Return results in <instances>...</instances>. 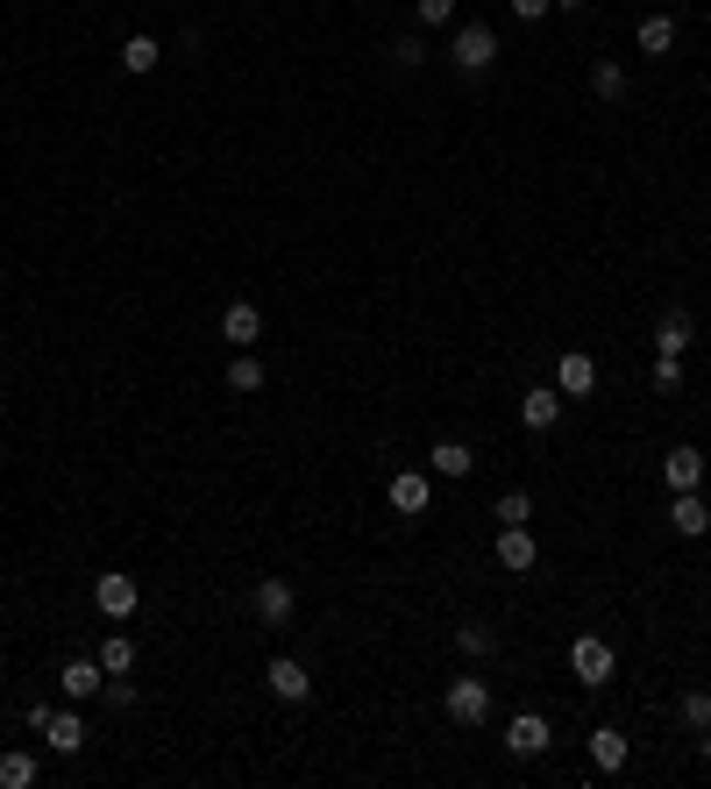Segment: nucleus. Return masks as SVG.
<instances>
[{"label":"nucleus","mask_w":711,"mask_h":789,"mask_svg":"<svg viewBox=\"0 0 711 789\" xmlns=\"http://www.w3.org/2000/svg\"><path fill=\"white\" fill-rule=\"evenodd\" d=\"M591 86H598V100H619V93H626V65H612V57H604V65L591 71Z\"/></svg>","instance_id":"nucleus-27"},{"label":"nucleus","mask_w":711,"mask_h":789,"mask_svg":"<svg viewBox=\"0 0 711 789\" xmlns=\"http://www.w3.org/2000/svg\"><path fill=\"white\" fill-rule=\"evenodd\" d=\"M684 725H690V733H704V725H711V690H690L684 697Z\"/></svg>","instance_id":"nucleus-28"},{"label":"nucleus","mask_w":711,"mask_h":789,"mask_svg":"<svg viewBox=\"0 0 711 789\" xmlns=\"http://www.w3.org/2000/svg\"><path fill=\"white\" fill-rule=\"evenodd\" d=\"M100 669H108V676H129L135 669V641H129V633H108V641H100Z\"/></svg>","instance_id":"nucleus-23"},{"label":"nucleus","mask_w":711,"mask_h":789,"mask_svg":"<svg viewBox=\"0 0 711 789\" xmlns=\"http://www.w3.org/2000/svg\"><path fill=\"white\" fill-rule=\"evenodd\" d=\"M456 647H463L470 662H484V655L498 647V633H491V626H477V619H470V626H456Z\"/></svg>","instance_id":"nucleus-25"},{"label":"nucleus","mask_w":711,"mask_h":789,"mask_svg":"<svg viewBox=\"0 0 711 789\" xmlns=\"http://www.w3.org/2000/svg\"><path fill=\"white\" fill-rule=\"evenodd\" d=\"M698 740H704V762H711V725H704V733H698Z\"/></svg>","instance_id":"nucleus-34"},{"label":"nucleus","mask_w":711,"mask_h":789,"mask_svg":"<svg viewBox=\"0 0 711 789\" xmlns=\"http://www.w3.org/2000/svg\"><path fill=\"white\" fill-rule=\"evenodd\" d=\"M448 57H456V71H463V79H477V71H491V65H498V36H491L484 22H470V29H456Z\"/></svg>","instance_id":"nucleus-1"},{"label":"nucleus","mask_w":711,"mask_h":789,"mask_svg":"<svg viewBox=\"0 0 711 789\" xmlns=\"http://www.w3.org/2000/svg\"><path fill=\"white\" fill-rule=\"evenodd\" d=\"M669 526H676V534H690V541H698L704 526H711L704 498H698V491H676V505H669Z\"/></svg>","instance_id":"nucleus-14"},{"label":"nucleus","mask_w":711,"mask_h":789,"mask_svg":"<svg viewBox=\"0 0 711 789\" xmlns=\"http://www.w3.org/2000/svg\"><path fill=\"white\" fill-rule=\"evenodd\" d=\"M157 65H164L157 36H129V43H121V71H135V79H143V71H157Z\"/></svg>","instance_id":"nucleus-19"},{"label":"nucleus","mask_w":711,"mask_h":789,"mask_svg":"<svg viewBox=\"0 0 711 789\" xmlns=\"http://www.w3.org/2000/svg\"><path fill=\"white\" fill-rule=\"evenodd\" d=\"M498 563L506 569H534V534H526V526H506V534H498Z\"/></svg>","instance_id":"nucleus-16"},{"label":"nucleus","mask_w":711,"mask_h":789,"mask_svg":"<svg viewBox=\"0 0 711 789\" xmlns=\"http://www.w3.org/2000/svg\"><path fill=\"white\" fill-rule=\"evenodd\" d=\"M29 782H36V754H22V747L0 754V789H29Z\"/></svg>","instance_id":"nucleus-24"},{"label":"nucleus","mask_w":711,"mask_h":789,"mask_svg":"<svg viewBox=\"0 0 711 789\" xmlns=\"http://www.w3.org/2000/svg\"><path fill=\"white\" fill-rule=\"evenodd\" d=\"M520 420H526V427H534V434H548L555 420H563V391H555V385L526 391V399H520Z\"/></svg>","instance_id":"nucleus-10"},{"label":"nucleus","mask_w":711,"mask_h":789,"mask_svg":"<svg viewBox=\"0 0 711 789\" xmlns=\"http://www.w3.org/2000/svg\"><path fill=\"white\" fill-rule=\"evenodd\" d=\"M555 391H563V399H591L598 391V363L584 356V348H569V356L555 363Z\"/></svg>","instance_id":"nucleus-7"},{"label":"nucleus","mask_w":711,"mask_h":789,"mask_svg":"<svg viewBox=\"0 0 711 789\" xmlns=\"http://www.w3.org/2000/svg\"><path fill=\"white\" fill-rule=\"evenodd\" d=\"M43 740H51L57 754H79V747H86V719H79V711H51V725H43Z\"/></svg>","instance_id":"nucleus-13"},{"label":"nucleus","mask_w":711,"mask_h":789,"mask_svg":"<svg viewBox=\"0 0 711 789\" xmlns=\"http://www.w3.org/2000/svg\"><path fill=\"white\" fill-rule=\"evenodd\" d=\"M221 335H229L235 348H249L256 335H264V313H256V307H249V299H235V307H229V313H221Z\"/></svg>","instance_id":"nucleus-12"},{"label":"nucleus","mask_w":711,"mask_h":789,"mask_svg":"<svg viewBox=\"0 0 711 789\" xmlns=\"http://www.w3.org/2000/svg\"><path fill=\"white\" fill-rule=\"evenodd\" d=\"M548 740H555V733H548V719H541V711H520V719L506 725V747L520 754V762H534V754H548Z\"/></svg>","instance_id":"nucleus-8"},{"label":"nucleus","mask_w":711,"mask_h":789,"mask_svg":"<svg viewBox=\"0 0 711 789\" xmlns=\"http://www.w3.org/2000/svg\"><path fill=\"white\" fill-rule=\"evenodd\" d=\"M690 335H698V327H690V313H662L655 348H662V356H684V348H690Z\"/></svg>","instance_id":"nucleus-20"},{"label":"nucleus","mask_w":711,"mask_h":789,"mask_svg":"<svg viewBox=\"0 0 711 789\" xmlns=\"http://www.w3.org/2000/svg\"><path fill=\"white\" fill-rule=\"evenodd\" d=\"M569 669H577L584 690H604V682H612V669H619V655L598 641V633H584V641H569Z\"/></svg>","instance_id":"nucleus-2"},{"label":"nucleus","mask_w":711,"mask_h":789,"mask_svg":"<svg viewBox=\"0 0 711 789\" xmlns=\"http://www.w3.org/2000/svg\"><path fill=\"white\" fill-rule=\"evenodd\" d=\"M100 697H108L114 711H129V704H135V682H129V676H108V682H100Z\"/></svg>","instance_id":"nucleus-30"},{"label":"nucleus","mask_w":711,"mask_h":789,"mask_svg":"<svg viewBox=\"0 0 711 789\" xmlns=\"http://www.w3.org/2000/svg\"><path fill=\"white\" fill-rule=\"evenodd\" d=\"M229 391H235V399H249V391H264V363H256L249 348H235V363H229Z\"/></svg>","instance_id":"nucleus-21"},{"label":"nucleus","mask_w":711,"mask_h":789,"mask_svg":"<svg viewBox=\"0 0 711 789\" xmlns=\"http://www.w3.org/2000/svg\"><path fill=\"white\" fill-rule=\"evenodd\" d=\"M555 8H569V14H584V0H555Z\"/></svg>","instance_id":"nucleus-33"},{"label":"nucleus","mask_w":711,"mask_h":789,"mask_svg":"<svg viewBox=\"0 0 711 789\" xmlns=\"http://www.w3.org/2000/svg\"><path fill=\"white\" fill-rule=\"evenodd\" d=\"M249 604H256V619H264V626H292V612H299V590L285 584V576H264Z\"/></svg>","instance_id":"nucleus-4"},{"label":"nucleus","mask_w":711,"mask_h":789,"mask_svg":"<svg viewBox=\"0 0 711 789\" xmlns=\"http://www.w3.org/2000/svg\"><path fill=\"white\" fill-rule=\"evenodd\" d=\"M442 704H448V719H456V725H484V719H491V682L463 676V682H448Z\"/></svg>","instance_id":"nucleus-3"},{"label":"nucleus","mask_w":711,"mask_h":789,"mask_svg":"<svg viewBox=\"0 0 711 789\" xmlns=\"http://www.w3.org/2000/svg\"><path fill=\"white\" fill-rule=\"evenodd\" d=\"M135 598H143V590H135V576H129V569H108V576L93 584V604H100L108 619H129V612H135Z\"/></svg>","instance_id":"nucleus-6"},{"label":"nucleus","mask_w":711,"mask_h":789,"mask_svg":"<svg viewBox=\"0 0 711 789\" xmlns=\"http://www.w3.org/2000/svg\"><path fill=\"white\" fill-rule=\"evenodd\" d=\"M100 682H108L100 655H93V662H65V690H71V704H79V697H100Z\"/></svg>","instance_id":"nucleus-18"},{"label":"nucleus","mask_w":711,"mask_h":789,"mask_svg":"<svg viewBox=\"0 0 711 789\" xmlns=\"http://www.w3.org/2000/svg\"><path fill=\"white\" fill-rule=\"evenodd\" d=\"M591 762L604 768V776L626 768V733H619V725H598V733H591Z\"/></svg>","instance_id":"nucleus-15"},{"label":"nucleus","mask_w":711,"mask_h":789,"mask_svg":"<svg viewBox=\"0 0 711 789\" xmlns=\"http://www.w3.org/2000/svg\"><path fill=\"white\" fill-rule=\"evenodd\" d=\"M662 477H669V491H698V484H704V455L698 448H669Z\"/></svg>","instance_id":"nucleus-11"},{"label":"nucleus","mask_w":711,"mask_h":789,"mask_svg":"<svg viewBox=\"0 0 711 789\" xmlns=\"http://www.w3.org/2000/svg\"><path fill=\"white\" fill-rule=\"evenodd\" d=\"M456 14V0H420V22H448Z\"/></svg>","instance_id":"nucleus-31"},{"label":"nucleus","mask_w":711,"mask_h":789,"mask_svg":"<svg viewBox=\"0 0 711 789\" xmlns=\"http://www.w3.org/2000/svg\"><path fill=\"white\" fill-rule=\"evenodd\" d=\"M655 391H684V356H662L655 363Z\"/></svg>","instance_id":"nucleus-29"},{"label":"nucleus","mask_w":711,"mask_h":789,"mask_svg":"<svg viewBox=\"0 0 711 789\" xmlns=\"http://www.w3.org/2000/svg\"><path fill=\"white\" fill-rule=\"evenodd\" d=\"M491 512H498V526H526V520H534V498H526V491H506Z\"/></svg>","instance_id":"nucleus-26"},{"label":"nucleus","mask_w":711,"mask_h":789,"mask_svg":"<svg viewBox=\"0 0 711 789\" xmlns=\"http://www.w3.org/2000/svg\"><path fill=\"white\" fill-rule=\"evenodd\" d=\"M641 51L647 57H669L676 51V22H669V14H647V22H641Z\"/></svg>","instance_id":"nucleus-22"},{"label":"nucleus","mask_w":711,"mask_h":789,"mask_svg":"<svg viewBox=\"0 0 711 789\" xmlns=\"http://www.w3.org/2000/svg\"><path fill=\"white\" fill-rule=\"evenodd\" d=\"M470 463H477V455L463 448V442H434V448H427V469H434V477H470Z\"/></svg>","instance_id":"nucleus-17"},{"label":"nucleus","mask_w":711,"mask_h":789,"mask_svg":"<svg viewBox=\"0 0 711 789\" xmlns=\"http://www.w3.org/2000/svg\"><path fill=\"white\" fill-rule=\"evenodd\" d=\"M548 8H555V0H512V14H520V22H541Z\"/></svg>","instance_id":"nucleus-32"},{"label":"nucleus","mask_w":711,"mask_h":789,"mask_svg":"<svg viewBox=\"0 0 711 789\" xmlns=\"http://www.w3.org/2000/svg\"><path fill=\"white\" fill-rule=\"evenodd\" d=\"M264 682H270V697H278V704H307V697H313V676L299 669V662H270Z\"/></svg>","instance_id":"nucleus-9"},{"label":"nucleus","mask_w":711,"mask_h":789,"mask_svg":"<svg viewBox=\"0 0 711 789\" xmlns=\"http://www.w3.org/2000/svg\"><path fill=\"white\" fill-rule=\"evenodd\" d=\"M427 505H434V484H427V469H399V477H391V512L420 520Z\"/></svg>","instance_id":"nucleus-5"}]
</instances>
